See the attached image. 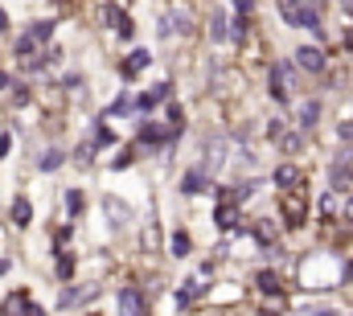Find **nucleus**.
<instances>
[{
	"instance_id": "nucleus-1",
	"label": "nucleus",
	"mask_w": 353,
	"mask_h": 316,
	"mask_svg": "<svg viewBox=\"0 0 353 316\" xmlns=\"http://www.w3.org/2000/svg\"><path fill=\"white\" fill-rule=\"evenodd\" d=\"M284 16H288V25H296V29H317V25H321L317 8H313V4H296V0H284Z\"/></svg>"
},
{
	"instance_id": "nucleus-2",
	"label": "nucleus",
	"mask_w": 353,
	"mask_h": 316,
	"mask_svg": "<svg viewBox=\"0 0 353 316\" xmlns=\"http://www.w3.org/2000/svg\"><path fill=\"white\" fill-rule=\"evenodd\" d=\"M280 210H284L288 226H304V218H308V202H304V193H296V189H288V193L280 197Z\"/></svg>"
},
{
	"instance_id": "nucleus-3",
	"label": "nucleus",
	"mask_w": 353,
	"mask_h": 316,
	"mask_svg": "<svg viewBox=\"0 0 353 316\" xmlns=\"http://www.w3.org/2000/svg\"><path fill=\"white\" fill-rule=\"evenodd\" d=\"M296 66L308 70V74H321V70H325V53H321L317 45H300V49H296Z\"/></svg>"
},
{
	"instance_id": "nucleus-4",
	"label": "nucleus",
	"mask_w": 353,
	"mask_h": 316,
	"mask_svg": "<svg viewBox=\"0 0 353 316\" xmlns=\"http://www.w3.org/2000/svg\"><path fill=\"white\" fill-rule=\"evenodd\" d=\"M119 316H144V292L140 288H123L119 292Z\"/></svg>"
},
{
	"instance_id": "nucleus-5",
	"label": "nucleus",
	"mask_w": 353,
	"mask_h": 316,
	"mask_svg": "<svg viewBox=\"0 0 353 316\" xmlns=\"http://www.w3.org/2000/svg\"><path fill=\"white\" fill-rule=\"evenodd\" d=\"M103 21H107V25H115V33H119V37H132V21H127V12H123L119 4H107V8H103Z\"/></svg>"
},
{
	"instance_id": "nucleus-6",
	"label": "nucleus",
	"mask_w": 353,
	"mask_h": 316,
	"mask_svg": "<svg viewBox=\"0 0 353 316\" xmlns=\"http://www.w3.org/2000/svg\"><path fill=\"white\" fill-rule=\"evenodd\" d=\"M288 86H292V70L288 66H276L271 70V95L276 99H288Z\"/></svg>"
},
{
	"instance_id": "nucleus-7",
	"label": "nucleus",
	"mask_w": 353,
	"mask_h": 316,
	"mask_svg": "<svg viewBox=\"0 0 353 316\" xmlns=\"http://www.w3.org/2000/svg\"><path fill=\"white\" fill-rule=\"evenodd\" d=\"M33 313V304H29V296L25 292H16V296H8L4 300V316H29Z\"/></svg>"
},
{
	"instance_id": "nucleus-8",
	"label": "nucleus",
	"mask_w": 353,
	"mask_h": 316,
	"mask_svg": "<svg viewBox=\"0 0 353 316\" xmlns=\"http://www.w3.org/2000/svg\"><path fill=\"white\" fill-rule=\"evenodd\" d=\"M148 62H152V58H148L144 49H136V53H132V58H127V62H123L119 70H123V78H136V74H140V70H144Z\"/></svg>"
},
{
	"instance_id": "nucleus-9",
	"label": "nucleus",
	"mask_w": 353,
	"mask_h": 316,
	"mask_svg": "<svg viewBox=\"0 0 353 316\" xmlns=\"http://www.w3.org/2000/svg\"><path fill=\"white\" fill-rule=\"evenodd\" d=\"M296 181H300V169H296V165H280V169H276V185L296 189Z\"/></svg>"
},
{
	"instance_id": "nucleus-10",
	"label": "nucleus",
	"mask_w": 353,
	"mask_h": 316,
	"mask_svg": "<svg viewBox=\"0 0 353 316\" xmlns=\"http://www.w3.org/2000/svg\"><path fill=\"white\" fill-rule=\"evenodd\" d=\"M33 53H37V37H33V33L16 37V58H21V62H33Z\"/></svg>"
},
{
	"instance_id": "nucleus-11",
	"label": "nucleus",
	"mask_w": 353,
	"mask_h": 316,
	"mask_svg": "<svg viewBox=\"0 0 353 316\" xmlns=\"http://www.w3.org/2000/svg\"><path fill=\"white\" fill-rule=\"evenodd\" d=\"M29 218H33V206L25 197H16L12 202V226H29Z\"/></svg>"
},
{
	"instance_id": "nucleus-12",
	"label": "nucleus",
	"mask_w": 353,
	"mask_h": 316,
	"mask_svg": "<svg viewBox=\"0 0 353 316\" xmlns=\"http://www.w3.org/2000/svg\"><path fill=\"white\" fill-rule=\"evenodd\" d=\"M218 226H222V230H234V226H239V214H234V202H222V206H218Z\"/></svg>"
},
{
	"instance_id": "nucleus-13",
	"label": "nucleus",
	"mask_w": 353,
	"mask_h": 316,
	"mask_svg": "<svg viewBox=\"0 0 353 316\" xmlns=\"http://www.w3.org/2000/svg\"><path fill=\"white\" fill-rule=\"evenodd\" d=\"M202 292H206V284H197V280H189V284H185V288H181V292H177V304H181V308H185V304H193V300H197V296H202Z\"/></svg>"
},
{
	"instance_id": "nucleus-14",
	"label": "nucleus",
	"mask_w": 353,
	"mask_h": 316,
	"mask_svg": "<svg viewBox=\"0 0 353 316\" xmlns=\"http://www.w3.org/2000/svg\"><path fill=\"white\" fill-rule=\"evenodd\" d=\"M259 292H267V296H280V276L276 271H259Z\"/></svg>"
},
{
	"instance_id": "nucleus-15",
	"label": "nucleus",
	"mask_w": 353,
	"mask_h": 316,
	"mask_svg": "<svg viewBox=\"0 0 353 316\" xmlns=\"http://www.w3.org/2000/svg\"><path fill=\"white\" fill-rule=\"evenodd\" d=\"M181 189H185V193H197V189H206V173H202V169H193V173H185V181H181Z\"/></svg>"
},
{
	"instance_id": "nucleus-16",
	"label": "nucleus",
	"mask_w": 353,
	"mask_h": 316,
	"mask_svg": "<svg viewBox=\"0 0 353 316\" xmlns=\"http://www.w3.org/2000/svg\"><path fill=\"white\" fill-rule=\"evenodd\" d=\"M341 206H345V202H341V189H333V193L321 202V214H325V218H337V210H341Z\"/></svg>"
},
{
	"instance_id": "nucleus-17",
	"label": "nucleus",
	"mask_w": 353,
	"mask_h": 316,
	"mask_svg": "<svg viewBox=\"0 0 353 316\" xmlns=\"http://www.w3.org/2000/svg\"><path fill=\"white\" fill-rule=\"evenodd\" d=\"M317 115H321V103H304V107H300V123H304V127H313Z\"/></svg>"
},
{
	"instance_id": "nucleus-18",
	"label": "nucleus",
	"mask_w": 353,
	"mask_h": 316,
	"mask_svg": "<svg viewBox=\"0 0 353 316\" xmlns=\"http://www.w3.org/2000/svg\"><path fill=\"white\" fill-rule=\"evenodd\" d=\"M95 292H99V288H82V292H78V288H70V292L62 296V304H78V300H86V296H95Z\"/></svg>"
},
{
	"instance_id": "nucleus-19",
	"label": "nucleus",
	"mask_w": 353,
	"mask_h": 316,
	"mask_svg": "<svg viewBox=\"0 0 353 316\" xmlns=\"http://www.w3.org/2000/svg\"><path fill=\"white\" fill-rule=\"evenodd\" d=\"M37 165H41L45 173H53V169L62 165V152H41V160H37Z\"/></svg>"
},
{
	"instance_id": "nucleus-20",
	"label": "nucleus",
	"mask_w": 353,
	"mask_h": 316,
	"mask_svg": "<svg viewBox=\"0 0 353 316\" xmlns=\"http://www.w3.org/2000/svg\"><path fill=\"white\" fill-rule=\"evenodd\" d=\"M82 206H86V202H82V193H78V189H70V193H66V210H70V214H82Z\"/></svg>"
},
{
	"instance_id": "nucleus-21",
	"label": "nucleus",
	"mask_w": 353,
	"mask_h": 316,
	"mask_svg": "<svg viewBox=\"0 0 353 316\" xmlns=\"http://www.w3.org/2000/svg\"><path fill=\"white\" fill-rule=\"evenodd\" d=\"M173 255H177V259L189 255V234H173Z\"/></svg>"
},
{
	"instance_id": "nucleus-22",
	"label": "nucleus",
	"mask_w": 353,
	"mask_h": 316,
	"mask_svg": "<svg viewBox=\"0 0 353 316\" xmlns=\"http://www.w3.org/2000/svg\"><path fill=\"white\" fill-rule=\"evenodd\" d=\"M210 33H214V37H226V16H222V12L210 16Z\"/></svg>"
},
{
	"instance_id": "nucleus-23",
	"label": "nucleus",
	"mask_w": 353,
	"mask_h": 316,
	"mask_svg": "<svg viewBox=\"0 0 353 316\" xmlns=\"http://www.w3.org/2000/svg\"><path fill=\"white\" fill-rule=\"evenodd\" d=\"M29 33H33V37H37V41H45V37H49V33H53V21H37V25H33V29H29Z\"/></svg>"
},
{
	"instance_id": "nucleus-24",
	"label": "nucleus",
	"mask_w": 353,
	"mask_h": 316,
	"mask_svg": "<svg viewBox=\"0 0 353 316\" xmlns=\"http://www.w3.org/2000/svg\"><path fill=\"white\" fill-rule=\"evenodd\" d=\"M58 276H62V280H70V276H74V259H70V255H62V259H58Z\"/></svg>"
},
{
	"instance_id": "nucleus-25",
	"label": "nucleus",
	"mask_w": 353,
	"mask_h": 316,
	"mask_svg": "<svg viewBox=\"0 0 353 316\" xmlns=\"http://www.w3.org/2000/svg\"><path fill=\"white\" fill-rule=\"evenodd\" d=\"M341 214H345V222L353 226V197H345V206H341Z\"/></svg>"
},
{
	"instance_id": "nucleus-26",
	"label": "nucleus",
	"mask_w": 353,
	"mask_h": 316,
	"mask_svg": "<svg viewBox=\"0 0 353 316\" xmlns=\"http://www.w3.org/2000/svg\"><path fill=\"white\" fill-rule=\"evenodd\" d=\"M234 4H239V12H251L255 8V0H234Z\"/></svg>"
},
{
	"instance_id": "nucleus-27",
	"label": "nucleus",
	"mask_w": 353,
	"mask_h": 316,
	"mask_svg": "<svg viewBox=\"0 0 353 316\" xmlns=\"http://www.w3.org/2000/svg\"><path fill=\"white\" fill-rule=\"evenodd\" d=\"M345 280H353V263H345Z\"/></svg>"
},
{
	"instance_id": "nucleus-28",
	"label": "nucleus",
	"mask_w": 353,
	"mask_h": 316,
	"mask_svg": "<svg viewBox=\"0 0 353 316\" xmlns=\"http://www.w3.org/2000/svg\"><path fill=\"white\" fill-rule=\"evenodd\" d=\"M4 29H8V21H4V12H0V33H4Z\"/></svg>"
},
{
	"instance_id": "nucleus-29",
	"label": "nucleus",
	"mask_w": 353,
	"mask_h": 316,
	"mask_svg": "<svg viewBox=\"0 0 353 316\" xmlns=\"http://www.w3.org/2000/svg\"><path fill=\"white\" fill-rule=\"evenodd\" d=\"M4 86H8V78H4V74H0V90H4Z\"/></svg>"
},
{
	"instance_id": "nucleus-30",
	"label": "nucleus",
	"mask_w": 353,
	"mask_h": 316,
	"mask_svg": "<svg viewBox=\"0 0 353 316\" xmlns=\"http://www.w3.org/2000/svg\"><path fill=\"white\" fill-rule=\"evenodd\" d=\"M341 4H345V8H353V0H341Z\"/></svg>"
},
{
	"instance_id": "nucleus-31",
	"label": "nucleus",
	"mask_w": 353,
	"mask_h": 316,
	"mask_svg": "<svg viewBox=\"0 0 353 316\" xmlns=\"http://www.w3.org/2000/svg\"><path fill=\"white\" fill-rule=\"evenodd\" d=\"M0 271H4V263H0Z\"/></svg>"
}]
</instances>
